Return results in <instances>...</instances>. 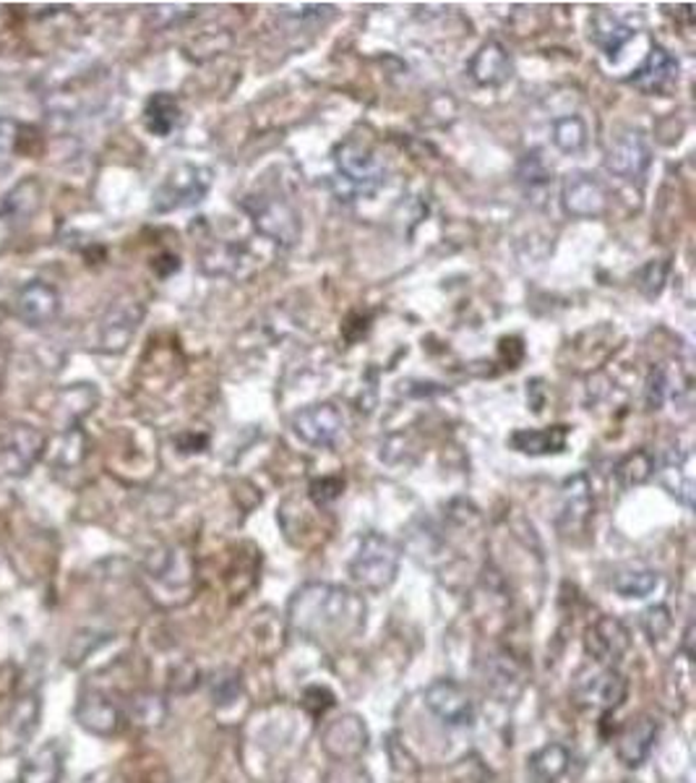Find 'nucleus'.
Masks as SVG:
<instances>
[{"instance_id": "obj_10", "label": "nucleus", "mask_w": 696, "mask_h": 783, "mask_svg": "<svg viewBox=\"0 0 696 783\" xmlns=\"http://www.w3.org/2000/svg\"><path fill=\"white\" fill-rule=\"evenodd\" d=\"M42 450L45 437L35 425H17L11 431L9 442L0 450V478H6V481L24 478L35 468V462L42 458Z\"/></svg>"}, {"instance_id": "obj_26", "label": "nucleus", "mask_w": 696, "mask_h": 783, "mask_svg": "<svg viewBox=\"0 0 696 783\" xmlns=\"http://www.w3.org/2000/svg\"><path fill=\"white\" fill-rule=\"evenodd\" d=\"M569 767V752L561 744H548L530 760L532 783H556Z\"/></svg>"}, {"instance_id": "obj_23", "label": "nucleus", "mask_w": 696, "mask_h": 783, "mask_svg": "<svg viewBox=\"0 0 696 783\" xmlns=\"http://www.w3.org/2000/svg\"><path fill=\"white\" fill-rule=\"evenodd\" d=\"M569 429L566 425H550V429H519L511 433L509 444L525 454H553L566 450Z\"/></svg>"}, {"instance_id": "obj_13", "label": "nucleus", "mask_w": 696, "mask_h": 783, "mask_svg": "<svg viewBox=\"0 0 696 783\" xmlns=\"http://www.w3.org/2000/svg\"><path fill=\"white\" fill-rule=\"evenodd\" d=\"M592 486L587 481L585 473L571 476L569 481L563 483L561 491V512H558V530L563 536L579 534V530L587 528L592 517Z\"/></svg>"}, {"instance_id": "obj_35", "label": "nucleus", "mask_w": 696, "mask_h": 783, "mask_svg": "<svg viewBox=\"0 0 696 783\" xmlns=\"http://www.w3.org/2000/svg\"><path fill=\"white\" fill-rule=\"evenodd\" d=\"M665 275H668V262H649L645 272H641V283L639 287L645 291L647 298H655L657 293L663 291V283H665Z\"/></svg>"}, {"instance_id": "obj_25", "label": "nucleus", "mask_w": 696, "mask_h": 783, "mask_svg": "<svg viewBox=\"0 0 696 783\" xmlns=\"http://www.w3.org/2000/svg\"><path fill=\"white\" fill-rule=\"evenodd\" d=\"M180 124V105L173 95L157 92L151 95L147 105H144V126L151 136H170Z\"/></svg>"}, {"instance_id": "obj_9", "label": "nucleus", "mask_w": 696, "mask_h": 783, "mask_svg": "<svg viewBox=\"0 0 696 783\" xmlns=\"http://www.w3.org/2000/svg\"><path fill=\"white\" fill-rule=\"evenodd\" d=\"M561 204H563L566 215H571V217H579V219L600 217L608 207V192H606V186L600 184L598 176H592V173H585V170H577V173H569V176L563 178Z\"/></svg>"}, {"instance_id": "obj_4", "label": "nucleus", "mask_w": 696, "mask_h": 783, "mask_svg": "<svg viewBox=\"0 0 696 783\" xmlns=\"http://www.w3.org/2000/svg\"><path fill=\"white\" fill-rule=\"evenodd\" d=\"M214 170L204 165L183 163L173 167L167 173L163 184L157 186L155 196H151V209L157 215H167V212H178L186 207H196L206 199V194L212 192Z\"/></svg>"}, {"instance_id": "obj_30", "label": "nucleus", "mask_w": 696, "mask_h": 783, "mask_svg": "<svg viewBox=\"0 0 696 783\" xmlns=\"http://www.w3.org/2000/svg\"><path fill=\"white\" fill-rule=\"evenodd\" d=\"M655 468L657 466H655L653 454L645 452V450H637V452L626 454V458L618 462L616 478H618V483L624 486V489H634V486L649 481V478L655 476Z\"/></svg>"}, {"instance_id": "obj_19", "label": "nucleus", "mask_w": 696, "mask_h": 783, "mask_svg": "<svg viewBox=\"0 0 696 783\" xmlns=\"http://www.w3.org/2000/svg\"><path fill=\"white\" fill-rule=\"evenodd\" d=\"M657 736V724L653 718H631L616 736V752L626 765H639L649 755Z\"/></svg>"}, {"instance_id": "obj_16", "label": "nucleus", "mask_w": 696, "mask_h": 783, "mask_svg": "<svg viewBox=\"0 0 696 783\" xmlns=\"http://www.w3.org/2000/svg\"><path fill=\"white\" fill-rule=\"evenodd\" d=\"M17 316L29 326H45L60 314V293L45 280H32L17 293Z\"/></svg>"}, {"instance_id": "obj_14", "label": "nucleus", "mask_w": 696, "mask_h": 783, "mask_svg": "<svg viewBox=\"0 0 696 783\" xmlns=\"http://www.w3.org/2000/svg\"><path fill=\"white\" fill-rule=\"evenodd\" d=\"M574 697L585 708H616L626 697V679L614 668H598L590 676H579Z\"/></svg>"}, {"instance_id": "obj_38", "label": "nucleus", "mask_w": 696, "mask_h": 783, "mask_svg": "<svg viewBox=\"0 0 696 783\" xmlns=\"http://www.w3.org/2000/svg\"><path fill=\"white\" fill-rule=\"evenodd\" d=\"M0 324H3V311H0Z\"/></svg>"}, {"instance_id": "obj_18", "label": "nucleus", "mask_w": 696, "mask_h": 783, "mask_svg": "<svg viewBox=\"0 0 696 783\" xmlns=\"http://www.w3.org/2000/svg\"><path fill=\"white\" fill-rule=\"evenodd\" d=\"M511 71L514 66H511L509 52L496 40H488L470 60V76L480 87H501L511 79Z\"/></svg>"}, {"instance_id": "obj_12", "label": "nucleus", "mask_w": 696, "mask_h": 783, "mask_svg": "<svg viewBox=\"0 0 696 783\" xmlns=\"http://www.w3.org/2000/svg\"><path fill=\"white\" fill-rule=\"evenodd\" d=\"M144 319V306L136 301L115 303L99 322V348L105 353H124L131 345L136 330Z\"/></svg>"}, {"instance_id": "obj_36", "label": "nucleus", "mask_w": 696, "mask_h": 783, "mask_svg": "<svg viewBox=\"0 0 696 783\" xmlns=\"http://www.w3.org/2000/svg\"><path fill=\"white\" fill-rule=\"evenodd\" d=\"M668 386H670V379L665 376V371L663 369L653 371V376H649L647 382V405L653 410L660 408L665 398H668Z\"/></svg>"}, {"instance_id": "obj_31", "label": "nucleus", "mask_w": 696, "mask_h": 783, "mask_svg": "<svg viewBox=\"0 0 696 783\" xmlns=\"http://www.w3.org/2000/svg\"><path fill=\"white\" fill-rule=\"evenodd\" d=\"M519 184L525 188H546L550 184V167L546 165V159L540 157V151H530V155H525L522 163H519Z\"/></svg>"}, {"instance_id": "obj_11", "label": "nucleus", "mask_w": 696, "mask_h": 783, "mask_svg": "<svg viewBox=\"0 0 696 783\" xmlns=\"http://www.w3.org/2000/svg\"><path fill=\"white\" fill-rule=\"evenodd\" d=\"M425 705L449 726H470L476 721V703L462 684L441 679L428 687Z\"/></svg>"}, {"instance_id": "obj_32", "label": "nucleus", "mask_w": 696, "mask_h": 783, "mask_svg": "<svg viewBox=\"0 0 696 783\" xmlns=\"http://www.w3.org/2000/svg\"><path fill=\"white\" fill-rule=\"evenodd\" d=\"M657 575L655 572H626L621 577H616L614 588L621 593L624 598H645L657 588Z\"/></svg>"}, {"instance_id": "obj_22", "label": "nucleus", "mask_w": 696, "mask_h": 783, "mask_svg": "<svg viewBox=\"0 0 696 783\" xmlns=\"http://www.w3.org/2000/svg\"><path fill=\"white\" fill-rule=\"evenodd\" d=\"M63 781V750L48 742L21 765L19 783H60Z\"/></svg>"}, {"instance_id": "obj_29", "label": "nucleus", "mask_w": 696, "mask_h": 783, "mask_svg": "<svg viewBox=\"0 0 696 783\" xmlns=\"http://www.w3.org/2000/svg\"><path fill=\"white\" fill-rule=\"evenodd\" d=\"M553 144L563 155H579L587 147V126L579 116H563L553 120Z\"/></svg>"}, {"instance_id": "obj_6", "label": "nucleus", "mask_w": 696, "mask_h": 783, "mask_svg": "<svg viewBox=\"0 0 696 783\" xmlns=\"http://www.w3.org/2000/svg\"><path fill=\"white\" fill-rule=\"evenodd\" d=\"M653 165V147L645 131L639 128H626L610 141V149L606 155V167L614 176L624 180H639L645 178V173Z\"/></svg>"}, {"instance_id": "obj_20", "label": "nucleus", "mask_w": 696, "mask_h": 783, "mask_svg": "<svg viewBox=\"0 0 696 783\" xmlns=\"http://www.w3.org/2000/svg\"><path fill=\"white\" fill-rule=\"evenodd\" d=\"M660 483L673 493L680 505L694 507V473H692V454L670 450L665 452V458L660 462Z\"/></svg>"}, {"instance_id": "obj_7", "label": "nucleus", "mask_w": 696, "mask_h": 783, "mask_svg": "<svg viewBox=\"0 0 696 783\" xmlns=\"http://www.w3.org/2000/svg\"><path fill=\"white\" fill-rule=\"evenodd\" d=\"M344 429V418L340 408L332 402H316V405H305L293 415V431L303 439L305 444L329 450L340 442Z\"/></svg>"}, {"instance_id": "obj_5", "label": "nucleus", "mask_w": 696, "mask_h": 783, "mask_svg": "<svg viewBox=\"0 0 696 783\" xmlns=\"http://www.w3.org/2000/svg\"><path fill=\"white\" fill-rule=\"evenodd\" d=\"M241 207L251 217L256 233L277 246L290 248L301 238V215L287 199H280L274 194H256L243 199Z\"/></svg>"}, {"instance_id": "obj_17", "label": "nucleus", "mask_w": 696, "mask_h": 783, "mask_svg": "<svg viewBox=\"0 0 696 783\" xmlns=\"http://www.w3.org/2000/svg\"><path fill=\"white\" fill-rule=\"evenodd\" d=\"M76 721L89 734L112 736L120 728V711L102 692H84L79 705H76Z\"/></svg>"}, {"instance_id": "obj_37", "label": "nucleus", "mask_w": 696, "mask_h": 783, "mask_svg": "<svg viewBox=\"0 0 696 783\" xmlns=\"http://www.w3.org/2000/svg\"><path fill=\"white\" fill-rule=\"evenodd\" d=\"M340 491H342L340 478H321V481L311 483V499L316 501L318 507H326L329 501L340 497Z\"/></svg>"}, {"instance_id": "obj_3", "label": "nucleus", "mask_w": 696, "mask_h": 783, "mask_svg": "<svg viewBox=\"0 0 696 783\" xmlns=\"http://www.w3.org/2000/svg\"><path fill=\"white\" fill-rule=\"evenodd\" d=\"M400 546L384 534H369L350 561V575L365 590H384L400 572Z\"/></svg>"}, {"instance_id": "obj_28", "label": "nucleus", "mask_w": 696, "mask_h": 783, "mask_svg": "<svg viewBox=\"0 0 696 783\" xmlns=\"http://www.w3.org/2000/svg\"><path fill=\"white\" fill-rule=\"evenodd\" d=\"M42 202V186L37 184V180H24V184H19L13 192L6 196L3 202V215L13 217V219H24L29 215H35L37 207H40Z\"/></svg>"}, {"instance_id": "obj_1", "label": "nucleus", "mask_w": 696, "mask_h": 783, "mask_svg": "<svg viewBox=\"0 0 696 783\" xmlns=\"http://www.w3.org/2000/svg\"><path fill=\"white\" fill-rule=\"evenodd\" d=\"M287 617L295 633L311 640H321V637L344 640L363 629L365 600L340 585L311 583L290 600Z\"/></svg>"}, {"instance_id": "obj_2", "label": "nucleus", "mask_w": 696, "mask_h": 783, "mask_svg": "<svg viewBox=\"0 0 696 783\" xmlns=\"http://www.w3.org/2000/svg\"><path fill=\"white\" fill-rule=\"evenodd\" d=\"M334 165H336V180L342 184L340 194L353 196V199L373 196L386 180L384 163H381V159L361 141L340 144L334 151Z\"/></svg>"}, {"instance_id": "obj_24", "label": "nucleus", "mask_w": 696, "mask_h": 783, "mask_svg": "<svg viewBox=\"0 0 696 783\" xmlns=\"http://www.w3.org/2000/svg\"><path fill=\"white\" fill-rule=\"evenodd\" d=\"M590 37L608 58H618L624 45L634 37V29L608 11H598L590 19Z\"/></svg>"}, {"instance_id": "obj_15", "label": "nucleus", "mask_w": 696, "mask_h": 783, "mask_svg": "<svg viewBox=\"0 0 696 783\" xmlns=\"http://www.w3.org/2000/svg\"><path fill=\"white\" fill-rule=\"evenodd\" d=\"M678 81V60L670 56L668 50L655 45L649 50L645 63L634 71L626 84L634 89H639L641 95H665L673 84Z\"/></svg>"}, {"instance_id": "obj_21", "label": "nucleus", "mask_w": 696, "mask_h": 783, "mask_svg": "<svg viewBox=\"0 0 696 783\" xmlns=\"http://www.w3.org/2000/svg\"><path fill=\"white\" fill-rule=\"evenodd\" d=\"M590 645L592 656L600 660V664H614L629 648V633H626L624 625L618 619H600L598 625L590 629Z\"/></svg>"}, {"instance_id": "obj_8", "label": "nucleus", "mask_w": 696, "mask_h": 783, "mask_svg": "<svg viewBox=\"0 0 696 783\" xmlns=\"http://www.w3.org/2000/svg\"><path fill=\"white\" fill-rule=\"evenodd\" d=\"M42 721V703L37 692H27L17 703L11 705L9 716H6L3 726H0V752L3 755H13V752L24 750L32 736L37 734Z\"/></svg>"}, {"instance_id": "obj_34", "label": "nucleus", "mask_w": 696, "mask_h": 783, "mask_svg": "<svg viewBox=\"0 0 696 783\" xmlns=\"http://www.w3.org/2000/svg\"><path fill=\"white\" fill-rule=\"evenodd\" d=\"M131 718L139 726H157L165 718V703L155 695H139L131 705Z\"/></svg>"}, {"instance_id": "obj_27", "label": "nucleus", "mask_w": 696, "mask_h": 783, "mask_svg": "<svg viewBox=\"0 0 696 783\" xmlns=\"http://www.w3.org/2000/svg\"><path fill=\"white\" fill-rule=\"evenodd\" d=\"M324 736H340V747H334V757H355L365 750V728L357 718H340L326 728Z\"/></svg>"}, {"instance_id": "obj_33", "label": "nucleus", "mask_w": 696, "mask_h": 783, "mask_svg": "<svg viewBox=\"0 0 696 783\" xmlns=\"http://www.w3.org/2000/svg\"><path fill=\"white\" fill-rule=\"evenodd\" d=\"M21 124L13 118H0V170H9L19 155Z\"/></svg>"}]
</instances>
